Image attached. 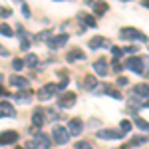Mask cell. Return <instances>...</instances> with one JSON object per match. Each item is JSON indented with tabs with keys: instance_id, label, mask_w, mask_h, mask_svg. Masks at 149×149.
<instances>
[{
	"instance_id": "obj_1",
	"label": "cell",
	"mask_w": 149,
	"mask_h": 149,
	"mask_svg": "<svg viewBox=\"0 0 149 149\" xmlns=\"http://www.w3.org/2000/svg\"><path fill=\"white\" fill-rule=\"evenodd\" d=\"M131 97H133V102H139V105L149 107V86L147 84H137L131 92Z\"/></svg>"
},
{
	"instance_id": "obj_2",
	"label": "cell",
	"mask_w": 149,
	"mask_h": 149,
	"mask_svg": "<svg viewBox=\"0 0 149 149\" xmlns=\"http://www.w3.org/2000/svg\"><path fill=\"white\" fill-rule=\"evenodd\" d=\"M76 100H78L76 92H62V93H60V97H58V107H62V109H70V107L76 105Z\"/></svg>"
},
{
	"instance_id": "obj_3",
	"label": "cell",
	"mask_w": 149,
	"mask_h": 149,
	"mask_svg": "<svg viewBox=\"0 0 149 149\" xmlns=\"http://www.w3.org/2000/svg\"><path fill=\"white\" fill-rule=\"evenodd\" d=\"M119 38H121V40H141V42L147 40V36L141 34L135 28H121V30H119Z\"/></svg>"
},
{
	"instance_id": "obj_4",
	"label": "cell",
	"mask_w": 149,
	"mask_h": 149,
	"mask_svg": "<svg viewBox=\"0 0 149 149\" xmlns=\"http://www.w3.org/2000/svg\"><path fill=\"white\" fill-rule=\"evenodd\" d=\"M56 92H58V84H46V86L40 88V92L36 93V97H38L40 102H48L50 97H54Z\"/></svg>"
},
{
	"instance_id": "obj_5",
	"label": "cell",
	"mask_w": 149,
	"mask_h": 149,
	"mask_svg": "<svg viewBox=\"0 0 149 149\" xmlns=\"http://www.w3.org/2000/svg\"><path fill=\"white\" fill-rule=\"evenodd\" d=\"M70 133L66 127H62V125H56L54 127V131H52V137H54V141L56 143H60V145H64V143H68L70 141Z\"/></svg>"
},
{
	"instance_id": "obj_6",
	"label": "cell",
	"mask_w": 149,
	"mask_h": 149,
	"mask_svg": "<svg viewBox=\"0 0 149 149\" xmlns=\"http://www.w3.org/2000/svg\"><path fill=\"white\" fill-rule=\"evenodd\" d=\"M125 68L135 72V74H143V58H137V56H131L125 60Z\"/></svg>"
},
{
	"instance_id": "obj_7",
	"label": "cell",
	"mask_w": 149,
	"mask_h": 149,
	"mask_svg": "<svg viewBox=\"0 0 149 149\" xmlns=\"http://www.w3.org/2000/svg\"><path fill=\"white\" fill-rule=\"evenodd\" d=\"M97 137L100 139H123V131H117V129H100Z\"/></svg>"
},
{
	"instance_id": "obj_8",
	"label": "cell",
	"mask_w": 149,
	"mask_h": 149,
	"mask_svg": "<svg viewBox=\"0 0 149 149\" xmlns=\"http://www.w3.org/2000/svg\"><path fill=\"white\" fill-rule=\"evenodd\" d=\"M16 139H18V133H16V131H12V129L2 131V133H0V145H10V143H16Z\"/></svg>"
},
{
	"instance_id": "obj_9",
	"label": "cell",
	"mask_w": 149,
	"mask_h": 149,
	"mask_svg": "<svg viewBox=\"0 0 149 149\" xmlns=\"http://www.w3.org/2000/svg\"><path fill=\"white\" fill-rule=\"evenodd\" d=\"M68 34H60V36H54V38H50L48 40V46L52 48V50H56V48H62L66 42H68Z\"/></svg>"
},
{
	"instance_id": "obj_10",
	"label": "cell",
	"mask_w": 149,
	"mask_h": 149,
	"mask_svg": "<svg viewBox=\"0 0 149 149\" xmlns=\"http://www.w3.org/2000/svg\"><path fill=\"white\" fill-rule=\"evenodd\" d=\"M68 131L72 133V135H80L81 131H84V123H81V119H80V117H74V119H70Z\"/></svg>"
},
{
	"instance_id": "obj_11",
	"label": "cell",
	"mask_w": 149,
	"mask_h": 149,
	"mask_svg": "<svg viewBox=\"0 0 149 149\" xmlns=\"http://www.w3.org/2000/svg\"><path fill=\"white\" fill-rule=\"evenodd\" d=\"M88 46L92 48V50H97V48H107L109 46V40H107V38H103V36H93L92 40H90V42H88Z\"/></svg>"
},
{
	"instance_id": "obj_12",
	"label": "cell",
	"mask_w": 149,
	"mask_h": 149,
	"mask_svg": "<svg viewBox=\"0 0 149 149\" xmlns=\"http://www.w3.org/2000/svg\"><path fill=\"white\" fill-rule=\"evenodd\" d=\"M66 60H68L70 64H74V62H81V60H86V54L81 52L80 48H74V50H70V52H68Z\"/></svg>"
},
{
	"instance_id": "obj_13",
	"label": "cell",
	"mask_w": 149,
	"mask_h": 149,
	"mask_svg": "<svg viewBox=\"0 0 149 149\" xmlns=\"http://www.w3.org/2000/svg\"><path fill=\"white\" fill-rule=\"evenodd\" d=\"M93 70H95L97 76H107V60H105V58L95 60V62H93Z\"/></svg>"
},
{
	"instance_id": "obj_14",
	"label": "cell",
	"mask_w": 149,
	"mask_h": 149,
	"mask_svg": "<svg viewBox=\"0 0 149 149\" xmlns=\"http://www.w3.org/2000/svg\"><path fill=\"white\" fill-rule=\"evenodd\" d=\"M44 121H46V113H44L42 107H38L34 113H32V123H34V127H42Z\"/></svg>"
},
{
	"instance_id": "obj_15",
	"label": "cell",
	"mask_w": 149,
	"mask_h": 149,
	"mask_svg": "<svg viewBox=\"0 0 149 149\" xmlns=\"http://www.w3.org/2000/svg\"><path fill=\"white\" fill-rule=\"evenodd\" d=\"M16 109L12 107V103L8 102H0V117H14Z\"/></svg>"
},
{
	"instance_id": "obj_16",
	"label": "cell",
	"mask_w": 149,
	"mask_h": 149,
	"mask_svg": "<svg viewBox=\"0 0 149 149\" xmlns=\"http://www.w3.org/2000/svg\"><path fill=\"white\" fill-rule=\"evenodd\" d=\"M10 86L26 90V88L30 86V81H28V78H24V76H10Z\"/></svg>"
},
{
	"instance_id": "obj_17",
	"label": "cell",
	"mask_w": 149,
	"mask_h": 149,
	"mask_svg": "<svg viewBox=\"0 0 149 149\" xmlns=\"http://www.w3.org/2000/svg\"><path fill=\"white\" fill-rule=\"evenodd\" d=\"M18 36H20V50H28L30 48V40L26 38V32H24L22 26H18Z\"/></svg>"
},
{
	"instance_id": "obj_18",
	"label": "cell",
	"mask_w": 149,
	"mask_h": 149,
	"mask_svg": "<svg viewBox=\"0 0 149 149\" xmlns=\"http://www.w3.org/2000/svg\"><path fill=\"white\" fill-rule=\"evenodd\" d=\"M14 100H16V102H20V103L30 102V100H32V92L28 90V92H20V93H16V95H14Z\"/></svg>"
},
{
	"instance_id": "obj_19",
	"label": "cell",
	"mask_w": 149,
	"mask_h": 149,
	"mask_svg": "<svg viewBox=\"0 0 149 149\" xmlns=\"http://www.w3.org/2000/svg\"><path fill=\"white\" fill-rule=\"evenodd\" d=\"M78 18H80L81 22H86L88 26H90V28H95V18H93V16L86 14V12H80V16H78Z\"/></svg>"
},
{
	"instance_id": "obj_20",
	"label": "cell",
	"mask_w": 149,
	"mask_h": 149,
	"mask_svg": "<svg viewBox=\"0 0 149 149\" xmlns=\"http://www.w3.org/2000/svg\"><path fill=\"white\" fill-rule=\"evenodd\" d=\"M36 141H38V149H48L50 147V139H48L44 133H40V135L36 137Z\"/></svg>"
},
{
	"instance_id": "obj_21",
	"label": "cell",
	"mask_w": 149,
	"mask_h": 149,
	"mask_svg": "<svg viewBox=\"0 0 149 149\" xmlns=\"http://www.w3.org/2000/svg\"><path fill=\"white\" fill-rule=\"evenodd\" d=\"M24 64H26L28 68H34V66H38V56H36V54H28V56L24 58Z\"/></svg>"
},
{
	"instance_id": "obj_22",
	"label": "cell",
	"mask_w": 149,
	"mask_h": 149,
	"mask_svg": "<svg viewBox=\"0 0 149 149\" xmlns=\"http://www.w3.org/2000/svg\"><path fill=\"white\" fill-rule=\"evenodd\" d=\"M107 8H109V6H107V2H97V4L93 6V10H95V14H97V16L105 14V12H107Z\"/></svg>"
},
{
	"instance_id": "obj_23",
	"label": "cell",
	"mask_w": 149,
	"mask_h": 149,
	"mask_svg": "<svg viewBox=\"0 0 149 149\" xmlns=\"http://www.w3.org/2000/svg\"><path fill=\"white\" fill-rule=\"evenodd\" d=\"M0 34L6 36V38H12V36H14V30H12L8 24H0Z\"/></svg>"
},
{
	"instance_id": "obj_24",
	"label": "cell",
	"mask_w": 149,
	"mask_h": 149,
	"mask_svg": "<svg viewBox=\"0 0 149 149\" xmlns=\"http://www.w3.org/2000/svg\"><path fill=\"white\" fill-rule=\"evenodd\" d=\"M84 86H86L88 90H93V88L97 86V80H95L93 76H88V78H86V81H84Z\"/></svg>"
},
{
	"instance_id": "obj_25",
	"label": "cell",
	"mask_w": 149,
	"mask_h": 149,
	"mask_svg": "<svg viewBox=\"0 0 149 149\" xmlns=\"http://www.w3.org/2000/svg\"><path fill=\"white\" fill-rule=\"evenodd\" d=\"M135 125H137L139 129H143V131H149V123L145 119H141V117H135Z\"/></svg>"
},
{
	"instance_id": "obj_26",
	"label": "cell",
	"mask_w": 149,
	"mask_h": 149,
	"mask_svg": "<svg viewBox=\"0 0 149 149\" xmlns=\"http://www.w3.org/2000/svg\"><path fill=\"white\" fill-rule=\"evenodd\" d=\"M24 66H26V64H24V60H22V58H16V60H12V68L16 70V72H20V70H22Z\"/></svg>"
},
{
	"instance_id": "obj_27",
	"label": "cell",
	"mask_w": 149,
	"mask_h": 149,
	"mask_svg": "<svg viewBox=\"0 0 149 149\" xmlns=\"http://www.w3.org/2000/svg\"><path fill=\"white\" fill-rule=\"evenodd\" d=\"M46 38L50 40V30H44V32H38V34L34 36V40H36V42H42V40H46Z\"/></svg>"
},
{
	"instance_id": "obj_28",
	"label": "cell",
	"mask_w": 149,
	"mask_h": 149,
	"mask_svg": "<svg viewBox=\"0 0 149 149\" xmlns=\"http://www.w3.org/2000/svg\"><path fill=\"white\" fill-rule=\"evenodd\" d=\"M141 143H145V137H133L125 147H133V145H141Z\"/></svg>"
},
{
	"instance_id": "obj_29",
	"label": "cell",
	"mask_w": 149,
	"mask_h": 149,
	"mask_svg": "<svg viewBox=\"0 0 149 149\" xmlns=\"http://www.w3.org/2000/svg\"><path fill=\"white\" fill-rule=\"evenodd\" d=\"M131 125H133V123H131L129 119H123V121L119 123V127H121V131H123V133H127V131L131 129Z\"/></svg>"
},
{
	"instance_id": "obj_30",
	"label": "cell",
	"mask_w": 149,
	"mask_h": 149,
	"mask_svg": "<svg viewBox=\"0 0 149 149\" xmlns=\"http://www.w3.org/2000/svg\"><path fill=\"white\" fill-rule=\"evenodd\" d=\"M68 86V74L66 72H62V81H60V86H58V90H64Z\"/></svg>"
},
{
	"instance_id": "obj_31",
	"label": "cell",
	"mask_w": 149,
	"mask_h": 149,
	"mask_svg": "<svg viewBox=\"0 0 149 149\" xmlns=\"http://www.w3.org/2000/svg\"><path fill=\"white\" fill-rule=\"evenodd\" d=\"M24 149H38V141H36V139H28L26 145H24Z\"/></svg>"
},
{
	"instance_id": "obj_32",
	"label": "cell",
	"mask_w": 149,
	"mask_h": 149,
	"mask_svg": "<svg viewBox=\"0 0 149 149\" xmlns=\"http://www.w3.org/2000/svg\"><path fill=\"white\" fill-rule=\"evenodd\" d=\"M76 149H92V143L90 141H78L76 143Z\"/></svg>"
},
{
	"instance_id": "obj_33",
	"label": "cell",
	"mask_w": 149,
	"mask_h": 149,
	"mask_svg": "<svg viewBox=\"0 0 149 149\" xmlns=\"http://www.w3.org/2000/svg\"><path fill=\"white\" fill-rule=\"evenodd\" d=\"M143 74L149 78V56L147 58H143Z\"/></svg>"
},
{
	"instance_id": "obj_34",
	"label": "cell",
	"mask_w": 149,
	"mask_h": 149,
	"mask_svg": "<svg viewBox=\"0 0 149 149\" xmlns=\"http://www.w3.org/2000/svg\"><path fill=\"white\" fill-rule=\"evenodd\" d=\"M10 14H12L10 8H4V6H0V16H2V18H8Z\"/></svg>"
},
{
	"instance_id": "obj_35",
	"label": "cell",
	"mask_w": 149,
	"mask_h": 149,
	"mask_svg": "<svg viewBox=\"0 0 149 149\" xmlns=\"http://www.w3.org/2000/svg\"><path fill=\"white\" fill-rule=\"evenodd\" d=\"M111 54L117 58V56H121V54H123V50H121V48H117V46H113V48H111Z\"/></svg>"
},
{
	"instance_id": "obj_36",
	"label": "cell",
	"mask_w": 149,
	"mask_h": 149,
	"mask_svg": "<svg viewBox=\"0 0 149 149\" xmlns=\"http://www.w3.org/2000/svg\"><path fill=\"white\" fill-rule=\"evenodd\" d=\"M22 14L26 16V18L30 16V8H28V4H26V2H22Z\"/></svg>"
},
{
	"instance_id": "obj_37",
	"label": "cell",
	"mask_w": 149,
	"mask_h": 149,
	"mask_svg": "<svg viewBox=\"0 0 149 149\" xmlns=\"http://www.w3.org/2000/svg\"><path fill=\"white\" fill-rule=\"evenodd\" d=\"M123 52H127V54H133V52H137V46H129V48H125Z\"/></svg>"
},
{
	"instance_id": "obj_38",
	"label": "cell",
	"mask_w": 149,
	"mask_h": 149,
	"mask_svg": "<svg viewBox=\"0 0 149 149\" xmlns=\"http://www.w3.org/2000/svg\"><path fill=\"white\" fill-rule=\"evenodd\" d=\"M0 56H10V52H8L4 46H0Z\"/></svg>"
},
{
	"instance_id": "obj_39",
	"label": "cell",
	"mask_w": 149,
	"mask_h": 149,
	"mask_svg": "<svg viewBox=\"0 0 149 149\" xmlns=\"http://www.w3.org/2000/svg\"><path fill=\"white\" fill-rule=\"evenodd\" d=\"M117 84L119 86H127V78H117Z\"/></svg>"
},
{
	"instance_id": "obj_40",
	"label": "cell",
	"mask_w": 149,
	"mask_h": 149,
	"mask_svg": "<svg viewBox=\"0 0 149 149\" xmlns=\"http://www.w3.org/2000/svg\"><path fill=\"white\" fill-rule=\"evenodd\" d=\"M113 70H115V72H119V70H121V64H119V62H113Z\"/></svg>"
},
{
	"instance_id": "obj_41",
	"label": "cell",
	"mask_w": 149,
	"mask_h": 149,
	"mask_svg": "<svg viewBox=\"0 0 149 149\" xmlns=\"http://www.w3.org/2000/svg\"><path fill=\"white\" fill-rule=\"evenodd\" d=\"M2 95H8V92H6V90H4V88L0 86V97H2Z\"/></svg>"
},
{
	"instance_id": "obj_42",
	"label": "cell",
	"mask_w": 149,
	"mask_h": 149,
	"mask_svg": "<svg viewBox=\"0 0 149 149\" xmlns=\"http://www.w3.org/2000/svg\"><path fill=\"white\" fill-rule=\"evenodd\" d=\"M141 2H143V6H147V8H149V0H141Z\"/></svg>"
},
{
	"instance_id": "obj_43",
	"label": "cell",
	"mask_w": 149,
	"mask_h": 149,
	"mask_svg": "<svg viewBox=\"0 0 149 149\" xmlns=\"http://www.w3.org/2000/svg\"><path fill=\"white\" fill-rule=\"evenodd\" d=\"M16 149H24V147H16Z\"/></svg>"
},
{
	"instance_id": "obj_44",
	"label": "cell",
	"mask_w": 149,
	"mask_h": 149,
	"mask_svg": "<svg viewBox=\"0 0 149 149\" xmlns=\"http://www.w3.org/2000/svg\"><path fill=\"white\" fill-rule=\"evenodd\" d=\"M0 80H2V76H0Z\"/></svg>"
}]
</instances>
